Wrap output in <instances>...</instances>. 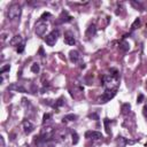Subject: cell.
Masks as SVG:
<instances>
[{
	"label": "cell",
	"mask_w": 147,
	"mask_h": 147,
	"mask_svg": "<svg viewBox=\"0 0 147 147\" xmlns=\"http://www.w3.org/2000/svg\"><path fill=\"white\" fill-rule=\"evenodd\" d=\"M21 13V7L19 5H12L8 11V16L11 19H16Z\"/></svg>",
	"instance_id": "cell-2"
},
{
	"label": "cell",
	"mask_w": 147,
	"mask_h": 147,
	"mask_svg": "<svg viewBox=\"0 0 147 147\" xmlns=\"http://www.w3.org/2000/svg\"><path fill=\"white\" fill-rule=\"evenodd\" d=\"M46 29V24L43 23L41 21H39L37 24H36V33L39 35V36H43L44 35V31Z\"/></svg>",
	"instance_id": "cell-3"
},
{
	"label": "cell",
	"mask_w": 147,
	"mask_h": 147,
	"mask_svg": "<svg viewBox=\"0 0 147 147\" xmlns=\"http://www.w3.org/2000/svg\"><path fill=\"white\" fill-rule=\"evenodd\" d=\"M59 35H60L59 30H53V31H52V32L46 37V39H45L46 44H47V45H49V46H53V45L56 43Z\"/></svg>",
	"instance_id": "cell-1"
},
{
	"label": "cell",
	"mask_w": 147,
	"mask_h": 147,
	"mask_svg": "<svg viewBox=\"0 0 147 147\" xmlns=\"http://www.w3.org/2000/svg\"><path fill=\"white\" fill-rule=\"evenodd\" d=\"M64 41L67 44H69V45H74V44H75V38H74L72 36H67L64 38Z\"/></svg>",
	"instance_id": "cell-4"
}]
</instances>
